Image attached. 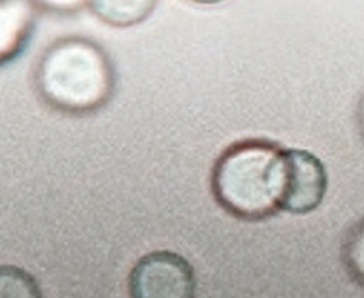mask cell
<instances>
[{
    "label": "cell",
    "instance_id": "cell-1",
    "mask_svg": "<svg viewBox=\"0 0 364 298\" xmlns=\"http://www.w3.org/2000/svg\"><path fill=\"white\" fill-rule=\"evenodd\" d=\"M34 87L42 102L55 112L89 115L114 98L117 74L102 46L83 36H66L40 55Z\"/></svg>",
    "mask_w": 364,
    "mask_h": 298
},
{
    "label": "cell",
    "instance_id": "cell-2",
    "mask_svg": "<svg viewBox=\"0 0 364 298\" xmlns=\"http://www.w3.org/2000/svg\"><path fill=\"white\" fill-rule=\"evenodd\" d=\"M285 149L268 140H244L228 146L212 170L215 202L244 221H262L282 212Z\"/></svg>",
    "mask_w": 364,
    "mask_h": 298
},
{
    "label": "cell",
    "instance_id": "cell-3",
    "mask_svg": "<svg viewBox=\"0 0 364 298\" xmlns=\"http://www.w3.org/2000/svg\"><path fill=\"white\" fill-rule=\"evenodd\" d=\"M131 298H195V268L180 253L153 251L132 266Z\"/></svg>",
    "mask_w": 364,
    "mask_h": 298
},
{
    "label": "cell",
    "instance_id": "cell-4",
    "mask_svg": "<svg viewBox=\"0 0 364 298\" xmlns=\"http://www.w3.org/2000/svg\"><path fill=\"white\" fill-rule=\"evenodd\" d=\"M328 178L325 164L304 149H285V187H283V212L306 215L325 201Z\"/></svg>",
    "mask_w": 364,
    "mask_h": 298
},
{
    "label": "cell",
    "instance_id": "cell-5",
    "mask_svg": "<svg viewBox=\"0 0 364 298\" xmlns=\"http://www.w3.org/2000/svg\"><path fill=\"white\" fill-rule=\"evenodd\" d=\"M38 19L33 0H0V66L27 49Z\"/></svg>",
    "mask_w": 364,
    "mask_h": 298
},
{
    "label": "cell",
    "instance_id": "cell-6",
    "mask_svg": "<svg viewBox=\"0 0 364 298\" xmlns=\"http://www.w3.org/2000/svg\"><path fill=\"white\" fill-rule=\"evenodd\" d=\"M159 0H91L89 10L115 28L136 27L151 16Z\"/></svg>",
    "mask_w": 364,
    "mask_h": 298
},
{
    "label": "cell",
    "instance_id": "cell-7",
    "mask_svg": "<svg viewBox=\"0 0 364 298\" xmlns=\"http://www.w3.org/2000/svg\"><path fill=\"white\" fill-rule=\"evenodd\" d=\"M0 298H44L38 282L19 266L0 265Z\"/></svg>",
    "mask_w": 364,
    "mask_h": 298
},
{
    "label": "cell",
    "instance_id": "cell-8",
    "mask_svg": "<svg viewBox=\"0 0 364 298\" xmlns=\"http://www.w3.org/2000/svg\"><path fill=\"white\" fill-rule=\"evenodd\" d=\"M342 260L353 282L364 287V219L351 227L343 240Z\"/></svg>",
    "mask_w": 364,
    "mask_h": 298
},
{
    "label": "cell",
    "instance_id": "cell-9",
    "mask_svg": "<svg viewBox=\"0 0 364 298\" xmlns=\"http://www.w3.org/2000/svg\"><path fill=\"white\" fill-rule=\"evenodd\" d=\"M38 11L57 14V16H74L91 6V0H33Z\"/></svg>",
    "mask_w": 364,
    "mask_h": 298
},
{
    "label": "cell",
    "instance_id": "cell-10",
    "mask_svg": "<svg viewBox=\"0 0 364 298\" xmlns=\"http://www.w3.org/2000/svg\"><path fill=\"white\" fill-rule=\"evenodd\" d=\"M357 125H359L360 138H363V142H364V95L360 97L359 106H357Z\"/></svg>",
    "mask_w": 364,
    "mask_h": 298
},
{
    "label": "cell",
    "instance_id": "cell-11",
    "mask_svg": "<svg viewBox=\"0 0 364 298\" xmlns=\"http://www.w3.org/2000/svg\"><path fill=\"white\" fill-rule=\"evenodd\" d=\"M191 2H195V4L213 6V4H221V2H225V0H191Z\"/></svg>",
    "mask_w": 364,
    "mask_h": 298
}]
</instances>
